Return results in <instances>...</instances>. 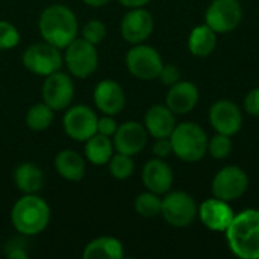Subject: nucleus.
Masks as SVG:
<instances>
[{
  "instance_id": "obj_1",
  "label": "nucleus",
  "mask_w": 259,
  "mask_h": 259,
  "mask_svg": "<svg viewBox=\"0 0 259 259\" xmlns=\"http://www.w3.org/2000/svg\"><path fill=\"white\" fill-rule=\"evenodd\" d=\"M38 29L42 41L62 50L77 38L79 23L68 6L53 3L42 9L38 18Z\"/></svg>"
},
{
  "instance_id": "obj_2",
  "label": "nucleus",
  "mask_w": 259,
  "mask_h": 259,
  "mask_svg": "<svg viewBox=\"0 0 259 259\" xmlns=\"http://www.w3.org/2000/svg\"><path fill=\"white\" fill-rule=\"evenodd\" d=\"M225 234L237 258L259 259V209L250 208L235 214Z\"/></svg>"
},
{
  "instance_id": "obj_3",
  "label": "nucleus",
  "mask_w": 259,
  "mask_h": 259,
  "mask_svg": "<svg viewBox=\"0 0 259 259\" xmlns=\"http://www.w3.org/2000/svg\"><path fill=\"white\" fill-rule=\"evenodd\" d=\"M50 217L52 211L49 203L38 194H23L11 209V223L24 237H33L46 231Z\"/></svg>"
},
{
  "instance_id": "obj_4",
  "label": "nucleus",
  "mask_w": 259,
  "mask_h": 259,
  "mask_svg": "<svg viewBox=\"0 0 259 259\" xmlns=\"http://www.w3.org/2000/svg\"><path fill=\"white\" fill-rule=\"evenodd\" d=\"M206 132L193 121L176 124L170 135L173 153L184 162H197L208 152Z\"/></svg>"
},
{
  "instance_id": "obj_5",
  "label": "nucleus",
  "mask_w": 259,
  "mask_h": 259,
  "mask_svg": "<svg viewBox=\"0 0 259 259\" xmlns=\"http://www.w3.org/2000/svg\"><path fill=\"white\" fill-rule=\"evenodd\" d=\"M96 47L97 46L83 38H76L65 47L64 62L73 77L87 79L96 73L99 67V53Z\"/></svg>"
},
{
  "instance_id": "obj_6",
  "label": "nucleus",
  "mask_w": 259,
  "mask_h": 259,
  "mask_svg": "<svg viewBox=\"0 0 259 259\" xmlns=\"http://www.w3.org/2000/svg\"><path fill=\"white\" fill-rule=\"evenodd\" d=\"M199 206L194 197L185 191H168L162 197L161 215L173 228H187L197 217Z\"/></svg>"
},
{
  "instance_id": "obj_7",
  "label": "nucleus",
  "mask_w": 259,
  "mask_h": 259,
  "mask_svg": "<svg viewBox=\"0 0 259 259\" xmlns=\"http://www.w3.org/2000/svg\"><path fill=\"white\" fill-rule=\"evenodd\" d=\"M21 61L26 70H29L36 76L46 77L61 70L64 64V56L61 53V49L42 41V42L30 44L24 50Z\"/></svg>"
},
{
  "instance_id": "obj_8",
  "label": "nucleus",
  "mask_w": 259,
  "mask_h": 259,
  "mask_svg": "<svg viewBox=\"0 0 259 259\" xmlns=\"http://www.w3.org/2000/svg\"><path fill=\"white\" fill-rule=\"evenodd\" d=\"M126 67L129 73L140 80H155L164 67L159 52L144 42L134 44L126 53Z\"/></svg>"
},
{
  "instance_id": "obj_9",
  "label": "nucleus",
  "mask_w": 259,
  "mask_h": 259,
  "mask_svg": "<svg viewBox=\"0 0 259 259\" xmlns=\"http://www.w3.org/2000/svg\"><path fill=\"white\" fill-rule=\"evenodd\" d=\"M247 188H249V176L238 165H226L220 168L215 173L211 184L212 196L229 203L243 197Z\"/></svg>"
},
{
  "instance_id": "obj_10",
  "label": "nucleus",
  "mask_w": 259,
  "mask_h": 259,
  "mask_svg": "<svg viewBox=\"0 0 259 259\" xmlns=\"http://www.w3.org/2000/svg\"><path fill=\"white\" fill-rule=\"evenodd\" d=\"M41 96L42 102L47 103L53 111L67 109L74 99V83L71 74L58 70L46 76L41 88Z\"/></svg>"
},
{
  "instance_id": "obj_11",
  "label": "nucleus",
  "mask_w": 259,
  "mask_h": 259,
  "mask_svg": "<svg viewBox=\"0 0 259 259\" xmlns=\"http://www.w3.org/2000/svg\"><path fill=\"white\" fill-rule=\"evenodd\" d=\"M97 114L87 105H73L62 118L65 134L77 143H85L97 132Z\"/></svg>"
},
{
  "instance_id": "obj_12",
  "label": "nucleus",
  "mask_w": 259,
  "mask_h": 259,
  "mask_svg": "<svg viewBox=\"0 0 259 259\" xmlns=\"http://www.w3.org/2000/svg\"><path fill=\"white\" fill-rule=\"evenodd\" d=\"M243 20V8L238 0H214L206 12L205 23L217 33H229Z\"/></svg>"
},
{
  "instance_id": "obj_13",
  "label": "nucleus",
  "mask_w": 259,
  "mask_h": 259,
  "mask_svg": "<svg viewBox=\"0 0 259 259\" xmlns=\"http://www.w3.org/2000/svg\"><path fill=\"white\" fill-rule=\"evenodd\" d=\"M155 20L146 8L129 9L120 23V33L129 44H141L153 33Z\"/></svg>"
},
{
  "instance_id": "obj_14",
  "label": "nucleus",
  "mask_w": 259,
  "mask_h": 259,
  "mask_svg": "<svg viewBox=\"0 0 259 259\" xmlns=\"http://www.w3.org/2000/svg\"><path fill=\"white\" fill-rule=\"evenodd\" d=\"M209 124L217 134L237 135L243 127V112L229 99H220L209 108Z\"/></svg>"
},
{
  "instance_id": "obj_15",
  "label": "nucleus",
  "mask_w": 259,
  "mask_h": 259,
  "mask_svg": "<svg viewBox=\"0 0 259 259\" xmlns=\"http://www.w3.org/2000/svg\"><path fill=\"white\" fill-rule=\"evenodd\" d=\"M147 140H149V134L144 124L138 121H124L118 124L112 137L115 152L129 156H135L141 153L147 144Z\"/></svg>"
},
{
  "instance_id": "obj_16",
  "label": "nucleus",
  "mask_w": 259,
  "mask_h": 259,
  "mask_svg": "<svg viewBox=\"0 0 259 259\" xmlns=\"http://www.w3.org/2000/svg\"><path fill=\"white\" fill-rule=\"evenodd\" d=\"M197 215L206 229L212 232H226L235 217V212L231 208L229 202L211 197L200 203Z\"/></svg>"
},
{
  "instance_id": "obj_17",
  "label": "nucleus",
  "mask_w": 259,
  "mask_h": 259,
  "mask_svg": "<svg viewBox=\"0 0 259 259\" xmlns=\"http://www.w3.org/2000/svg\"><path fill=\"white\" fill-rule=\"evenodd\" d=\"M93 100L96 108L106 115H117L126 106V94L123 87L112 80L103 79L100 80L93 91Z\"/></svg>"
},
{
  "instance_id": "obj_18",
  "label": "nucleus",
  "mask_w": 259,
  "mask_h": 259,
  "mask_svg": "<svg viewBox=\"0 0 259 259\" xmlns=\"http://www.w3.org/2000/svg\"><path fill=\"white\" fill-rule=\"evenodd\" d=\"M141 181L146 190L155 194L164 196L171 190L173 182H175V175H173L171 167L164 159L155 156L153 159H149L144 164Z\"/></svg>"
},
{
  "instance_id": "obj_19",
  "label": "nucleus",
  "mask_w": 259,
  "mask_h": 259,
  "mask_svg": "<svg viewBox=\"0 0 259 259\" xmlns=\"http://www.w3.org/2000/svg\"><path fill=\"white\" fill-rule=\"evenodd\" d=\"M199 97V88L193 82L179 80L170 87L165 96V105L175 115H185L197 106Z\"/></svg>"
},
{
  "instance_id": "obj_20",
  "label": "nucleus",
  "mask_w": 259,
  "mask_h": 259,
  "mask_svg": "<svg viewBox=\"0 0 259 259\" xmlns=\"http://www.w3.org/2000/svg\"><path fill=\"white\" fill-rule=\"evenodd\" d=\"M144 127L155 140L168 138L176 127V117L167 105H153L144 115Z\"/></svg>"
},
{
  "instance_id": "obj_21",
  "label": "nucleus",
  "mask_w": 259,
  "mask_h": 259,
  "mask_svg": "<svg viewBox=\"0 0 259 259\" xmlns=\"http://www.w3.org/2000/svg\"><path fill=\"white\" fill-rule=\"evenodd\" d=\"M55 170L62 179L70 182H79L85 178V159L80 153L71 149L61 150L55 156Z\"/></svg>"
},
{
  "instance_id": "obj_22",
  "label": "nucleus",
  "mask_w": 259,
  "mask_h": 259,
  "mask_svg": "<svg viewBox=\"0 0 259 259\" xmlns=\"http://www.w3.org/2000/svg\"><path fill=\"white\" fill-rule=\"evenodd\" d=\"M15 187L23 194H36L44 185V173L33 162H21L12 173Z\"/></svg>"
},
{
  "instance_id": "obj_23",
  "label": "nucleus",
  "mask_w": 259,
  "mask_h": 259,
  "mask_svg": "<svg viewBox=\"0 0 259 259\" xmlns=\"http://www.w3.org/2000/svg\"><path fill=\"white\" fill-rule=\"evenodd\" d=\"M82 256L83 259H121L124 256V247L120 240L105 235L90 241Z\"/></svg>"
},
{
  "instance_id": "obj_24",
  "label": "nucleus",
  "mask_w": 259,
  "mask_h": 259,
  "mask_svg": "<svg viewBox=\"0 0 259 259\" xmlns=\"http://www.w3.org/2000/svg\"><path fill=\"white\" fill-rule=\"evenodd\" d=\"M217 47V32H214L206 23L196 26L188 36V49L191 55L197 58H206L212 55Z\"/></svg>"
},
{
  "instance_id": "obj_25",
  "label": "nucleus",
  "mask_w": 259,
  "mask_h": 259,
  "mask_svg": "<svg viewBox=\"0 0 259 259\" xmlns=\"http://www.w3.org/2000/svg\"><path fill=\"white\" fill-rule=\"evenodd\" d=\"M115 153L112 138L94 134L85 141V158L93 165H106Z\"/></svg>"
},
{
  "instance_id": "obj_26",
  "label": "nucleus",
  "mask_w": 259,
  "mask_h": 259,
  "mask_svg": "<svg viewBox=\"0 0 259 259\" xmlns=\"http://www.w3.org/2000/svg\"><path fill=\"white\" fill-rule=\"evenodd\" d=\"M55 120V111L44 102L32 105L26 114V124L33 132L47 131Z\"/></svg>"
},
{
  "instance_id": "obj_27",
  "label": "nucleus",
  "mask_w": 259,
  "mask_h": 259,
  "mask_svg": "<svg viewBox=\"0 0 259 259\" xmlns=\"http://www.w3.org/2000/svg\"><path fill=\"white\" fill-rule=\"evenodd\" d=\"M161 206H162V197L149 190L138 194L134 202L135 212L144 219H153L156 215H161Z\"/></svg>"
},
{
  "instance_id": "obj_28",
  "label": "nucleus",
  "mask_w": 259,
  "mask_h": 259,
  "mask_svg": "<svg viewBox=\"0 0 259 259\" xmlns=\"http://www.w3.org/2000/svg\"><path fill=\"white\" fill-rule=\"evenodd\" d=\"M108 165H109L111 176L114 179H117V181L129 179L134 175V170H135V164H134L132 156L124 155V153H118V152H115L112 155V158L109 159Z\"/></svg>"
},
{
  "instance_id": "obj_29",
  "label": "nucleus",
  "mask_w": 259,
  "mask_h": 259,
  "mask_svg": "<svg viewBox=\"0 0 259 259\" xmlns=\"http://www.w3.org/2000/svg\"><path fill=\"white\" fill-rule=\"evenodd\" d=\"M234 149L232 137L215 134L212 138L208 140V152L214 159H226Z\"/></svg>"
},
{
  "instance_id": "obj_30",
  "label": "nucleus",
  "mask_w": 259,
  "mask_h": 259,
  "mask_svg": "<svg viewBox=\"0 0 259 259\" xmlns=\"http://www.w3.org/2000/svg\"><path fill=\"white\" fill-rule=\"evenodd\" d=\"M20 32L11 21L0 20V50H11L20 44Z\"/></svg>"
},
{
  "instance_id": "obj_31",
  "label": "nucleus",
  "mask_w": 259,
  "mask_h": 259,
  "mask_svg": "<svg viewBox=\"0 0 259 259\" xmlns=\"http://www.w3.org/2000/svg\"><path fill=\"white\" fill-rule=\"evenodd\" d=\"M82 38L88 42L99 46L106 38V26L100 20H90L82 27Z\"/></svg>"
},
{
  "instance_id": "obj_32",
  "label": "nucleus",
  "mask_w": 259,
  "mask_h": 259,
  "mask_svg": "<svg viewBox=\"0 0 259 259\" xmlns=\"http://www.w3.org/2000/svg\"><path fill=\"white\" fill-rule=\"evenodd\" d=\"M117 127H118V123L115 121L114 115L103 114L102 117L97 118V134H100V135L112 138L115 131H117Z\"/></svg>"
},
{
  "instance_id": "obj_33",
  "label": "nucleus",
  "mask_w": 259,
  "mask_h": 259,
  "mask_svg": "<svg viewBox=\"0 0 259 259\" xmlns=\"http://www.w3.org/2000/svg\"><path fill=\"white\" fill-rule=\"evenodd\" d=\"M158 79H159L164 85L171 87V85H175L176 82L181 80V71H179L178 67H175V65H171V64H164V67H162V70H161Z\"/></svg>"
},
{
  "instance_id": "obj_34",
  "label": "nucleus",
  "mask_w": 259,
  "mask_h": 259,
  "mask_svg": "<svg viewBox=\"0 0 259 259\" xmlns=\"http://www.w3.org/2000/svg\"><path fill=\"white\" fill-rule=\"evenodd\" d=\"M244 111L252 117H259V88H253L246 94Z\"/></svg>"
},
{
  "instance_id": "obj_35",
  "label": "nucleus",
  "mask_w": 259,
  "mask_h": 259,
  "mask_svg": "<svg viewBox=\"0 0 259 259\" xmlns=\"http://www.w3.org/2000/svg\"><path fill=\"white\" fill-rule=\"evenodd\" d=\"M5 255L8 258L12 259H26L27 258V252L24 244L20 240H12L9 241V244L5 247Z\"/></svg>"
},
{
  "instance_id": "obj_36",
  "label": "nucleus",
  "mask_w": 259,
  "mask_h": 259,
  "mask_svg": "<svg viewBox=\"0 0 259 259\" xmlns=\"http://www.w3.org/2000/svg\"><path fill=\"white\" fill-rule=\"evenodd\" d=\"M173 153V147H171V141L170 137L168 138H156L155 144H153V155L156 158L165 159L167 156H170Z\"/></svg>"
},
{
  "instance_id": "obj_37",
  "label": "nucleus",
  "mask_w": 259,
  "mask_h": 259,
  "mask_svg": "<svg viewBox=\"0 0 259 259\" xmlns=\"http://www.w3.org/2000/svg\"><path fill=\"white\" fill-rule=\"evenodd\" d=\"M124 8H129V9H132V8H144L150 0H118Z\"/></svg>"
},
{
  "instance_id": "obj_38",
  "label": "nucleus",
  "mask_w": 259,
  "mask_h": 259,
  "mask_svg": "<svg viewBox=\"0 0 259 259\" xmlns=\"http://www.w3.org/2000/svg\"><path fill=\"white\" fill-rule=\"evenodd\" d=\"M85 5H88V6H91V8H102V6H105V5H108L111 0H82Z\"/></svg>"
}]
</instances>
